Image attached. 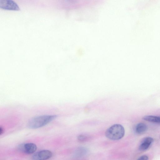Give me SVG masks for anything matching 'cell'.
<instances>
[{
    "label": "cell",
    "mask_w": 160,
    "mask_h": 160,
    "mask_svg": "<svg viewBox=\"0 0 160 160\" xmlns=\"http://www.w3.org/2000/svg\"><path fill=\"white\" fill-rule=\"evenodd\" d=\"M135 130L137 134H142L146 131L147 130V127L143 123H139L136 126Z\"/></svg>",
    "instance_id": "7"
},
{
    "label": "cell",
    "mask_w": 160,
    "mask_h": 160,
    "mask_svg": "<svg viewBox=\"0 0 160 160\" xmlns=\"http://www.w3.org/2000/svg\"><path fill=\"white\" fill-rule=\"evenodd\" d=\"M56 115H43L33 117L28 121V126L31 129H36L43 127L57 117Z\"/></svg>",
    "instance_id": "1"
},
{
    "label": "cell",
    "mask_w": 160,
    "mask_h": 160,
    "mask_svg": "<svg viewBox=\"0 0 160 160\" xmlns=\"http://www.w3.org/2000/svg\"><path fill=\"white\" fill-rule=\"evenodd\" d=\"M125 130L122 126L120 124H115L106 131L105 136L108 139L113 140L120 139L124 136Z\"/></svg>",
    "instance_id": "2"
},
{
    "label": "cell",
    "mask_w": 160,
    "mask_h": 160,
    "mask_svg": "<svg viewBox=\"0 0 160 160\" xmlns=\"http://www.w3.org/2000/svg\"><path fill=\"white\" fill-rule=\"evenodd\" d=\"M0 8L9 10L18 11L20 10L18 4L12 0H0Z\"/></svg>",
    "instance_id": "3"
},
{
    "label": "cell",
    "mask_w": 160,
    "mask_h": 160,
    "mask_svg": "<svg viewBox=\"0 0 160 160\" xmlns=\"http://www.w3.org/2000/svg\"><path fill=\"white\" fill-rule=\"evenodd\" d=\"M87 138L86 136L83 135H79L78 137V140L81 142H84L86 140Z\"/></svg>",
    "instance_id": "9"
},
{
    "label": "cell",
    "mask_w": 160,
    "mask_h": 160,
    "mask_svg": "<svg viewBox=\"0 0 160 160\" xmlns=\"http://www.w3.org/2000/svg\"><path fill=\"white\" fill-rule=\"evenodd\" d=\"M137 160H148V156L144 155L140 157Z\"/></svg>",
    "instance_id": "10"
},
{
    "label": "cell",
    "mask_w": 160,
    "mask_h": 160,
    "mask_svg": "<svg viewBox=\"0 0 160 160\" xmlns=\"http://www.w3.org/2000/svg\"><path fill=\"white\" fill-rule=\"evenodd\" d=\"M4 129L3 128V127H2L1 126H0V134L1 135L4 132Z\"/></svg>",
    "instance_id": "11"
},
{
    "label": "cell",
    "mask_w": 160,
    "mask_h": 160,
    "mask_svg": "<svg viewBox=\"0 0 160 160\" xmlns=\"http://www.w3.org/2000/svg\"><path fill=\"white\" fill-rule=\"evenodd\" d=\"M52 156V152L48 150H42L37 152L33 156L34 160H47Z\"/></svg>",
    "instance_id": "4"
},
{
    "label": "cell",
    "mask_w": 160,
    "mask_h": 160,
    "mask_svg": "<svg viewBox=\"0 0 160 160\" xmlns=\"http://www.w3.org/2000/svg\"><path fill=\"white\" fill-rule=\"evenodd\" d=\"M153 139L150 137H146L141 143L139 149L141 151H145L148 149L153 142Z\"/></svg>",
    "instance_id": "6"
},
{
    "label": "cell",
    "mask_w": 160,
    "mask_h": 160,
    "mask_svg": "<svg viewBox=\"0 0 160 160\" xmlns=\"http://www.w3.org/2000/svg\"><path fill=\"white\" fill-rule=\"evenodd\" d=\"M142 119L149 122L160 123V116L146 115L142 118Z\"/></svg>",
    "instance_id": "8"
},
{
    "label": "cell",
    "mask_w": 160,
    "mask_h": 160,
    "mask_svg": "<svg viewBox=\"0 0 160 160\" xmlns=\"http://www.w3.org/2000/svg\"><path fill=\"white\" fill-rule=\"evenodd\" d=\"M20 148L21 150L28 154H32L37 149L36 145L32 143L24 144Z\"/></svg>",
    "instance_id": "5"
}]
</instances>
